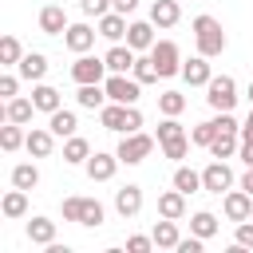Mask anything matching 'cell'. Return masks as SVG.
Wrapping results in <instances>:
<instances>
[{"label":"cell","instance_id":"obj_12","mask_svg":"<svg viewBox=\"0 0 253 253\" xmlns=\"http://www.w3.org/2000/svg\"><path fill=\"white\" fill-rule=\"evenodd\" d=\"M182 79L190 87H206L213 79V67H210V55H194V59H182Z\"/></svg>","mask_w":253,"mask_h":253},{"label":"cell","instance_id":"obj_11","mask_svg":"<svg viewBox=\"0 0 253 253\" xmlns=\"http://www.w3.org/2000/svg\"><path fill=\"white\" fill-rule=\"evenodd\" d=\"M103 59H107V71H111V75H130V67H134V59H138V51H134L130 43H115Z\"/></svg>","mask_w":253,"mask_h":253},{"label":"cell","instance_id":"obj_17","mask_svg":"<svg viewBox=\"0 0 253 253\" xmlns=\"http://www.w3.org/2000/svg\"><path fill=\"white\" fill-rule=\"evenodd\" d=\"M126 43H130L134 51H150V47H154V24H150V20H130Z\"/></svg>","mask_w":253,"mask_h":253},{"label":"cell","instance_id":"obj_8","mask_svg":"<svg viewBox=\"0 0 253 253\" xmlns=\"http://www.w3.org/2000/svg\"><path fill=\"white\" fill-rule=\"evenodd\" d=\"M221 210H225L229 221H245V217H253V194L249 190H225Z\"/></svg>","mask_w":253,"mask_h":253},{"label":"cell","instance_id":"obj_52","mask_svg":"<svg viewBox=\"0 0 253 253\" xmlns=\"http://www.w3.org/2000/svg\"><path fill=\"white\" fill-rule=\"evenodd\" d=\"M245 95H249V107H253V83H249V91H245Z\"/></svg>","mask_w":253,"mask_h":253},{"label":"cell","instance_id":"obj_39","mask_svg":"<svg viewBox=\"0 0 253 253\" xmlns=\"http://www.w3.org/2000/svg\"><path fill=\"white\" fill-rule=\"evenodd\" d=\"M79 225H87V229H99L103 225V206L95 198H83V221Z\"/></svg>","mask_w":253,"mask_h":253},{"label":"cell","instance_id":"obj_16","mask_svg":"<svg viewBox=\"0 0 253 253\" xmlns=\"http://www.w3.org/2000/svg\"><path fill=\"white\" fill-rule=\"evenodd\" d=\"M126 28H130V24H126V16H123V12H115V8H111L107 16H99V36H103V40H111V43L126 40Z\"/></svg>","mask_w":253,"mask_h":253},{"label":"cell","instance_id":"obj_37","mask_svg":"<svg viewBox=\"0 0 253 253\" xmlns=\"http://www.w3.org/2000/svg\"><path fill=\"white\" fill-rule=\"evenodd\" d=\"M158 111L162 115H182L186 111V95L182 91H162L158 95Z\"/></svg>","mask_w":253,"mask_h":253},{"label":"cell","instance_id":"obj_31","mask_svg":"<svg viewBox=\"0 0 253 253\" xmlns=\"http://www.w3.org/2000/svg\"><path fill=\"white\" fill-rule=\"evenodd\" d=\"M24 138H28V134H24V123H12V119H8V123L0 126V146H4L8 154H12V150H20V146H24Z\"/></svg>","mask_w":253,"mask_h":253},{"label":"cell","instance_id":"obj_38","mask_svg":"<svg viewBox=\"0 0 253 253\" xmlns=\"http://www.w3.org/2000/svg\"><path fill=\"white\" fill-rule=\"evenodd\" d=\"M174 138H186V130H182L178 115H166V119L158 123V146H162V142H174Z\"/></svg>","mask_w":253,"mask_h":253},{"label":"cell","instance_id":"obj_7","mask_svg":"<svg viewBox=\"0 0 253 253\" xmlns=\"http://www.w3.org/2000/svg\"><path fill=\"white\" fill-rule=\"evenodd\" d=\"M233 186V170L225 166V158H213L206 170H202V190H210V194H225Z\"/></svg>","mask_w":253,"mask_h":253},{"label":"cell","instance_id":"obj_36","mask_svg":"<svg viewBox=\"0 0 253 253\" xmlns=\"http://www.w3.org/2000/svg\"><path fill=\"white\" fill-rule=\"evenodd\" d=\"M20 59H24L20 40H16V36H4V40H0V63H4V67H16Z\"/></svg>","mask_w":253,"mask_h":253},{"label":"cell","instance_id":"obj_10","mask_svg":"<svg viewBox=\"0 0 253 253\" xmlns=\"http://www.w3.org/2000/svg\"><path fill=\"white\" fill-rule=\"evenodd\" d=\"M83 166H87V178H91V182H111L115 170H119V154H103V150H95Z\"/></svg>","mask_w":253,"mask_h":253},{"label":"cell","instance_id":"obj_28","mask_svg":"<svg viewBox=\"0 0 253 253\" xmlns=\"http://www.w3.org/2000/svg\"><path fill=\"white\" fill-rule=\"evenodd\" d=\"M91 158V142L87 138H79V134H71L67 142H63V162H71V166H83Z\"/></svg>","mask_w":253,"mask_h":253},{"label":"cell","instance_id":"obj_19","mask_svg":"<svg viewBox=\"0 0 253 253\" xmlns=\"http://www.w3.org/2000/svg\"><path fill=\"white\" fill-rule=\"evenodd\" d=\"M40 32H43V36H63V32H67V12H63L59 4H47V8L40 12Z\"/></svg>","mask_w":253,"mask_h":253},{"label":"cell","instance_id":"obj_2","mask_svg":"<svg viewBox=\"0 0 253 253\" xmlns=\"http://www.w3.org/2000/svg\"><path fill=\"white\" fill-rule=\"evenodd\" d=\"M206 103L213 111H233L237 107V83H233V75H213L206 83Z\"/></svg>","mask_w":253,"mask_h":253},{"label":"cell","instance_id":"obj_21","mask_svg":"<svg viewBox=\"0 0 253 253\" xmlns=\"http://www.w3.org/2000/svg\"><path fill=\"white\" fill-rule=\"evenodd\" d=\"M150 237H154V245H158V249H178V241H182V233H178V221H174V217L154 221Z\"/></svg>","mask_w":253,"mask_h":253},{"label":"cell","instance_id":"obj_24","mask_svg":"<svg viewBox=\"0 0 253 253\" xmlns=\"http://www.w3.org/2000/svg\"><path fill=\"white\" fill-rule=\"evenodd\" d=\"M79 107H87V111H103L107 107V87L103 83H79Z\"/></svg>","mask_w":253,"mask_h":253},{"label":"cell","instance_id":"obj_9","mask_svg":"<svg viewBox=\"0 0 253 253\" xmlns=\"http://www.w3.org/2000/svg\"><path fill=\"white\" fill-rule=\"evenodd\" d=\"M95 36H99V28H91V24H67L63 43H67V51L83 55V51H91V47H95Z\"/></svg>","mask_w":253,"mask_h":253},{"label":"cell","instance_id":"obj_4","mask_svg":"<svg viewBox=\"0 0 253 253\" xmlns=\"http://www.w3.org/2000/svg\"><path fill=\"white\" fill-rule=\"evenodd\" d=\"M150 55H154V63H158V75H162V79L182 75V51H178V43H174V40H154Z\"/></svg>","mask_w":253,"mask_h":253},{"label":"cell","instance_id":"obj_30","mask_svg":"<svg viewBox=\"0 0 253 253\" xmlns=\"http://www.w3.org/2000/svg\"><path fill=\"white\" fill-rule=\"evenodd\" d=\"M32 111H36V103L24 99V95H16V99H8L4 119H12V123H32Z\"/></svg>","mask_w":253,"mask_h":253},{"label":"cell","instance_id":"obj_22","mask_svg":"<svg viewBox=\"0 0 253 253\" xmlns=\"http://www.w3.org/2000/svg\"><path fill=\"white\" fill-rule=\"evenodd\" d=\"M99 123L107 130H115V134H126V103H111L107 99V107L99 111Z\"/></svg>","mask_w":253,"mask_h":253},{"label":"cell","instance_id":"obj_13","mask_svg":"<svg viewBox=\"0 0 253 253\" xmlns=\"http://www.w3.org/2000/svg\"><path fill=\"white\" fill-rule=\"evenodd\" d=\"M24 150H28L32 158H47V154L55 150V134H51V126H32L28 138H24Z\"/></svg>","mask_w":253,"mask_h":253},{"label":"cell","instance_id":"obj_1","mask_svg":"<svg viewBox=\"0 0 253 253\" xmlns=\"http://www.w3.org/2000/svg\"><path fill=\"white\" fill-rule=\"evenodd\" d=\"M194 43H198V55H221L225 51V32H221V20L213 16H194Z\"/></svg>","mask_w":253,"mask_h":253},{"label":"cell","instance_id":"obj_50","mask_svg":"<svg viewBox=\"0 0 253 253\" xmlns=\"http://www.w3.org/2000/svg\"><path fill=\"white\" fill-rule=\"evenodd\" d=\"M241 138L253 142V107H249V115H245V123H241Z\"/></svg>","mask_w":253,"mask_h":253},{"label":"cell","instance_id":"obj_44","mask_svg":"<svg viewBox=\"0 0 253 253\" xmlns=\"http://www.w3.org/2000/svg\"><path fill=\"white\" fill-rule=\"evenodd\" d=\"M233 241H237L241 249H253V217L237 221V233H233Z\"/></svg>","mask_w":253,"mask_h":253},{"label":"cell","instance_id":"obj_32","mask_svg":"<svg viewBox=\"0 0 253 253\" xmlns=\"http://www.w3.org/2000/svg\"><path fill=\"white\" fill-rule=\"evenodd\" d=\"M12 186H20V190H36V186H40V170H36V162H20V166H12Z\"/></svg>","mask_w":253,"mask_h":253},{"label":"cell","instance_id":"obj_46","mask_svg":"<svg viewBox=\"0 0 253 253\" xmlns=\"http://www.w3.org/2000/svg\"><path fill=\"white\" fill-rule=\"evenodd\" d=\"M16 91H20V79L16 75H0V99H16Z\"/></svg>","mask_w":253,"mask_h":253},{"label":"cell","instance_id":"obj_49","mask_svg":"<svg viewBox=\"0 0 253 253\" xmlns=\"http://www.w3.org/2000/svg\"><path fill=\"white\" fill-rule=\"evenodd\" d=\"M138 8V0H115V12H123V16H130Z\"/></svg>","mask_w":253,"mask_h":253},{"label":"cell","instance_id":"obj_29","mask_svg":"<svg viewBox=\"0 0 253 253\" xmlns=\"http://www.w3.org/2000/svg\"><path fill=\"white\" fill-rule=\"evenodd\" d=\"M0 210H4V217H24V213H28V190L12 186V190L4 194V202H0Z\"/></svg>","mask_w":253,"mask_h":253},{"label":"cell","instance_id":"obj_45","mask_svg":"<svg viewBox=\"0 0 253 253\" xmlns=\"http://www.w3.org/2000/svg\"><path fill=\"white\" fill-rule=\"evenodd\" d=\"M126 249H130V253H150V249H154V237L134 233V237H126Z\"/></svg>","mask_w":253,"mask_h":253},{"label":"cell","instance_id":"obj_43","mask_svg":"<svg viewBox=\"0 0 253 253\" xmlns=\"http://www.w3.org/2000/svg\"><path fill=\"white\" fill-rule=\"evenodd\" d=\"M63 221H83V198H63Z\"/></svg>","mask_w":253,"mask_h":253},{"label":"cell","instance_id":"obj_47","mask_svg":"<svg viewBox=\"0 0 253 253\" xmlns=\"http://www.w3.org/2000/svg\"><path fill=\"white\" fill-rule=\"evenodd\" d=\"M134 130H142V111L130 103V107H126V134H134Z\"/></svg>","mask_w":253,"mask_h":253},{"label":"cell","instance_id":"obj_42","mask_svg":"<svg viewBox=\"0 0 253 253\" xmlns=\"http://www.w3.org/2000/svg\"><path fill=\"white\" fill-rule=\"evenodd\" d=\"M79 8H83V16H107L111 8H115V0H79Z\"/></svg>","mask_w":253,"mask_h":253},{"label":"cell","instance_id":"obj_25","mask_svg":"<svg viewBox=\"0 0 253 253\" xmlns=\"http://www.w3.org/2000/svg\"><path fill=\"white\" fill-rule=\"evenodd\" d=\"M32 103H36V111H43V115H51V111L63 107V103H59V91H55L51 83H36V87H32Z\"/></svg>","mask_w":253,"mask_h":253},{"label":"cell","instance_id":"obj_33","mask_svg":"<svg viewBox=\"0 0 253 253\" xmlns=\"http://www.w3.org/2000/svg\"><path fill=\"white\" fill-rule=\"evenodd\" d=\"M190 233H198L202 241H210V237L217 233V217H213L210 210H198V213L190 217Z\"/></svg>","mask_w":253,"mask_h":253},{"label":"cell","instance_id":"obj_14","mask_svg":"<svg viewBox=\"0 0 253 253\" xmlns=\"http://www.w3.org/2000/svg\"><path fill=\"white\" fill-rule=\"evenodd\" d=\"M16 71H20V79H28V83H43V75H47V55H43V51H24V59L16 63Z\"/></svg>","mask_w":253,"mask_h":253},{"label":"cell","instance_id":"obj_3","mask_svg":"<svg viewBox=\"0 0 253 253\" xmlns=\"http://www.w3.org/2000/svg\"><path fill=\"white\" fill-rule=\"evenodd\" d=\"M150 150H154V138L150 134H142V130H134V134H123V142H119V162L123 166H138V162H146L150 158Z\"/></svg>","mask_w":253,"mask_h":253},{"label":"cell","instance_id":"obj_35","mask_svg":"<svg viewBox=\"0 0 253 253\" xmlns=\"http://www.w3.org/2000/svg\"><path fill=\"white\" fill-rule=\"evenodd\" d=\"M130 75H134L138 83H154V79H162V75H158L154 55H138V59H134V67H130Z\"/></svg>","mask_w":253,"mask_h":253},{"label":"cell","instance_id":"obj_15","mask_svg":"<svg viewBox=\"0 0 253 253\" xmlns=\"http://www.w3.org/2000/svg\"><path fill=\"white\" fill-rule=\"evenodd\" d=\"M115 210H119V217H134L138 210H142V186H123V190H115Z\"/></svg>","mask_w":253,"mask_h":253},{"label":"cell","instance_id":"obj_40","mask_svg":"<svg viewBox=\"0 0 253 253\" xmlns=\"http://www.w3.org/2000/svg\"><path fill=\"white\" fill-rule=\"evenodd\" d=\"M213 134H217V126H213V119H210V123H198V126L190 130V142H194V146H210Z\"/></svg>","mask_w":253,"mask_h":253},{"label":"cell","instance_id":"obj_6","mask_svg":"<svg viewBox=\"0 0 253 253\" xmlns=\"http://www.w3.org/2000/svg\"><path fill=\"white\" fill-rule=\"evenodd\" d=\"M71 79H75V83H103V79H107V59L83 51V55L71 63Z\"/></svg>","mask_w":253,"mask_h":253},{"label":"cell","instance_id":"obj_34","mask_svg":"<svg viewBox=\"0 0 253 253\" xmlns=\"http://www.w3.org/2000/svg\"><path fill=\"white\" fill-rule=\"evenodd\" d=\"M174 186L190 198V194H198V190H202V174H198V170H190V166H178V170H174Z\"/></svg>","mask_w":253,"mask_h":253},{"label":"cell","instance_id":"obj_51","mask_svg":"<svg viewBox=\"0 0 253 253\" xmlns=\"http://www.w3.org/2000/svg\"><path fill=\"white\" fill-rule=\"evenodd\" d=\"M241 190L253 194V166H245V174H241Z\"/></svg>","mask_w":253,"mask_h":253},{"label":"cell","instance_id":"obj_23","mask_svg":"<svg viewBox=\"0 0 253 253\" xmlns=\"http://www.w3.org/2000/svg\"><path fill=\"white\" fill-rule=\"evenodd\" d=\"M28 241H32V245H51V241H55V221L43 217V213H36V217L28 221Z\"/></svg>","mask_w":253,"mask_h":253},{"label":"cell","instance_id":"obj_5","mask_svg":"<svg viewBox=\"0 0 253 253\" xmlns=\"http://www.w3.org/2000/svg\"><path fill=\"white\" fill-rule=\"evenodd\" d=\"M103 87H107V99L111 103H126V107L138 103V95H142V83L134 75H107Z\"/></svg>","mask_w":253,"mask_h":253},{"label":"cell","instance_id":"obj_41","mask_svg":"<svg viewBox=\"0 0 253 253\" xmlns=\"http://www.w3.org/2000/svg\"><path fill=\"white\" fill-rule=\"evenodd\" d=\"M162 154H166L170 162H182V158L190 154V134H186V138H174V142H162Z\"/></svg>","mask_w":253,"mask_h":253},{"label":"cell","instance_id":"obj_48","mask_svg":"<svg viewBox=\"0 0 253 253\" xmlns=\"http://www.w3.org/2000/svg\"><path fill=\"white\" fill-rule=\"evenodd\" d=\"M237 154H241V162H245V166H253V142H249V138H241Z\"/></svg>","mask_w":253,"mask_h":253},{"label":"cell","instance_id":"obj_20","mask_svg":"<svg viewBox=\"0 0 253 253\" xmlns=\"http://www.w3.org/2000/svg\"><path fill=\"white\" fill-rule=\"evenodd\" d=\"M158 217H174V221H182L186 217V194L174 186V190H166L162 198H158Z\"/></svg>","mask_w":253,"mask_h":253},{"label":"cell","instance_id":"obj_27","mask_svg":"<svg viewBox=\"0 0 253 253\" xmlns=\"http://www.w3.org/2000/svg\"><path fill=\"white\" fill-rule=\"evenodd\" d=\"M237 146H241V134H233V130H217L213 142H210V154H213V158H233Z\"/></svg>","mask_w":253,"mask_h":253},{"label":"cell","instance_id":"obj_18","mask_svg":"<svg viewBox=\"0 0 253 253\" xmlns=\"http://www.w3.org/2000/svg\"><path fill=\"white\" fill-rule=\"evenodd\" d=\"M178 20H182L178 0H154V4H150V24H154V28H174Z\"/></svg>","mask_w":253,"mask_h":253},{"label":"cell","instance_id":"obj_26","mask_svg":"<svg viewBox=\"0 0 253 253\" xmlns=\"http://www.w3.org/2000/svg\"><path fill=\"white\" fill-rule=\"evenodd\" d=\"M47 126H51V134L55 138H71L75 134V126H79V119H75V111H51V119H47Z\"/></svg>","mask_w":253,"mask_h":253}]
</instances>
